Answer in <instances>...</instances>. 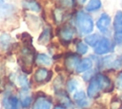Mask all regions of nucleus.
Returning <instances> with one entry per match:
<instances>
[{"label":"nucleus","instance_id":"f257e3e1","mask_svg":"<svg viewBox=\"0 0 122 109\" xmlns=\"http://www.w3.org/2000/svg\"><path fill=\"white\" fill-rule=\"evenodd\" d=\"M75 21L79 32L83 34H89L93 30V19L92 17L83 11H79L75 15Z\"/></svg>","mask_w":122,"mask_h":109},{"label":"nucleus","instance_id":"f03ea898","mask_svg":"<svg viewBox=\"0 0 122 109\" xmlns=\"http://www.w3.org/2000/svg\"><path fill=\"white\" fill-rule=\"evenodd\" d=\"M121 66H122V61L120 57L116 56L115 54L106 55L100 60V67L104 69L117 70V69H120Z\"/></svg>","mask_w":122,"mask_h":109},{"label":"nucleus","instance_id":"7ed1b4c3","mask_svg":"<svg viewBox=\"0 0 122 109\" xmlns=\"http://www.w3.org/2000/svg\"><path fill=\"white\" fill-rule=\"evenodd\" d=\"M113 49H114V44L112 43V41L108 37H102L99 40L98 44L94 47V54L98 55H103L112 52Z\"/></svg>","mask_w":122,"mask_h":109},{"label":"nucleus","instance_id":"20e7f679","mask_svg":"<svg viewBox=\"0 0 122 109\" xmlns=\"http://www.w3.org/2000/svg\"><path fill=\"white\" fill-rule=\"evenodd\" d=\"M111 22H112V19H111V16L104 12L102 13L99 18L97 19L96 21V27L97 29L102 33H108L110 32V27H111Z\"/></svg>","mask_w":122,"mask_h":109},{"label":"nucleus","instance_id":"39448f33","mask_svg":"<svg viewBox=\"0 0 122 109\" xmlns=\"http://www.w3.org/2000/svg\"><path fill=\"white\" fill-rule=\"evenodd\" d=\"M19 59H20L21 65L24 69L30 68L31 64H32V61H33V53H32V51L28 47L23 48L22 51H21V55H20Z\"/></svg>","mask_w":122,"mask_h":109},{"label":"nucleus","instance_id":"423d86ee","mask_svg":"<svg viewBox=\"0 0 122 109\" xmlns=\"http://www.w3.org/2000/svg\"><path fill=\"white\" fill-rule=\"evenodd\" d=\"M95 77L97 78V80L100 84L101 91H103V92H112V91L114 84L112 83V79L108 76H106L104 74H97V75H95Z\"/></svg>","mask_w":122,"mask_h":109},{"label":"nucleus","instance_id":"0eeeda50","mask_svg":"<svg viewBox=\"0 0 122 109\" xmlns=\"http://www.w3.org/2000/svg\"><path fill=\"white\" fill-rule=\"evenodd\" d=\"M100 92H101L100 84H99L97 78L94 76L89 82V85H88V88H87V95L90 98H95L99 96Z\"/></svg>","mask_w":122,"mask_h":109},{"label":"nucleus","instance_id":"6e6552de","mask_svg":"<svg viewBox=\"0 0 122 109\" xmlns=\"http://www.w3.org/2000/svg\"><path fill=\"white\" fill-rule=\"evenodd\" d=\"M58 36L60 37L61 41L66 42V43H69L70 41L72 40V38L74 36V30L71 26L66 25V26L62 27L58 31Z\"/></svg>","mask_w":122,"mask_h":109},{"label":"nucleus","instance_id":"1a4fd4ad","mask_svg":"<svg viewBox=\"0 0 122 109\" xmlns=\"http://www.w3.org/2000/svg\"><path fill=\"white\" fill-rule=\"evenodd\" d=\"M51 76V73L46 68H39L34 73V80L38 83L48 81Z\"/></svg>","mask_w":122,"mask_h":109},{"label":"nucleus","instance_id":"9d476101","mask_svg":"<svg viewBox=\"0 0 122 109\" xmlns=\"http://www.w3.org/2000/svg\"><path fill=\"white\" fill-rule=\"evenodd\" d=\"M51 100L45 96L38 97L32 105V109H51Z\"/></svg>","mask_w":122,"mask_h":109},{"label":"nucleus","instance_id":"9b49d317","mask_svg":"<svg viewBox=\"0 0 122 109\" xmlns=\"http://www.w3.org/2000/svg\"><path fill=\"white\" fill-rule=\"evenodd\" d=\"M73 99H74L75 103L81 108H85L89 105L88 95H86V93L84 91H77L76 93H74Z\"/></svg>","mask_w":122,"mask_h":109},{"label":"nucleus","instance_id":"f8f14e48","mask_svg":"<svg viewBox=\"0 0 122 109\" xmlns=\"http://www.w3.org/2000/svg\"><path fill=\"white\" fill-rule=\"evenodd\" d=\"M80 62V59L78 57V55L71 54H69L66 59H65V66L69 71H72V70H76L78 64Z\"/></svg>","mask_w":122,"mask_h":109},{"label":"nucleus","instance_id":"ddd939ff","mask_svg":"<svg viewBox=\"0 0 122 109\" xmlns=\"http://www.w3.org/2000/svg\"><path fill=\"white\" fill-rule=\"evenodd\" d=\"M92 64H93L92 60L90 57H86V58L80 60V62L76 68V72L77 73H85V72L92 69Z\"/></svg>","mask_w":122,"mask_h":109},{"label":"nucleus","instance_id":"4468645a","mask_svg":"<svg viewBox=\"0 0 122 109\" xmlns=\"http://www.w3.org/2000/svg\"><path fill=\"white\" fill-rule=\"evenodd\" d=\"M3 104L6 109H18L19 101L18 98L14 96H10L3 100Z\"/></svg>","mask_w":122,"mask_h":109},{"label":"nucleus","instance_id":"2eb2a0df","mask_svg":"<svg viewBox=\"0 0 122 109\" xmlns=\"http://www.w3.org/2000/svg\"><path fill=\"white\" fill-rule=\"evenodd\" d=\"M22 5L24 8L30 10V11H40L41 7L39 5L38 2H36L35 0H24L22 2Z\"/></svg>","mask_w":122,"mask_h":109},{"label":"nucleus","instance_id":"dca6fc26","mask_svg":"<svg viewBox=\"0 0 122 109\" xmlns=\"http://www.w3.org/2000/svg\"><path fill=\"white\" fill-rule=\"evenodd\" d=\"M113 30L114 32H122V11H117L113 18Z\"/></svg>","mask_w":122,"mask_h":109},{"label":"nucleus","instance_id":"f3484780","mask_svg":"<svg viewBox=\"0 0 122 109\" xmlns=\"http://www.w3.org/2000/svg\"><path fill=\"white\" fill-rule=\"evenodd\" d=\"M101 38L99 37V35L97 33H92V34H88L86 37H85V43L89 46H92V47H95L99 40Z\"/></svg>","mask_w":122,"mask_h":109},{"label":"nucleus","instance_id":"a211bd4d","mask_svg":"<svg viewBox=\"0 0 122 109\" xmlns=\"http://www.w3.org/2000/svg\"><path fill=\"white\" fill-rule=\"evenodd\" d=\"M101 6H102L101 0H90L86 6V11H96L101 8Z\"/></svg>","mask_w":122,"mask_h":109},{"label":"nucleus","instance_id":"6ab92c4d","mask_svg":"<svg viewBox=\"0 0 122 109\" xmlns=\"http://www.w3.org/2000/svg\"><path fill=\"white\" fill-rule=\"evenodd\" d=\"M35 61L37 64L39 65H45V66H48L51 63V60L50 58L49 55L45 54H38L35 57Z\"/></svg>","mask_w":122,"mask_h":109},{"label":"nucleus","instance_id":"aec40b11","mask_svg":"<svg viewBox=\"0 0 122 109\" xmlns=\"http://www.w3.org/2000/svg\"><path fill=\"white\" fill-rule=\"evenodd\" d=\"M51 30H50V28H46V29L42 32V33L40 34V36H39V38H38V42H39L41 45H45V44H47V43L49 42V40L51 39Z\"/></svg>","mask_w":122,"mask_h":109},{"label":"nucleus","instance_id":"412c9836","mask_svg":"<svg viewBox=\"0 0 122 109\" xmlns=\"http://www.w3.org/2000/svg\"><path fill=\"white\" fill-rule=\"evenodd\" d=\"M11 42V38L8 33H2L0 35V47L4 50L8 49L10 45Z\"/></svg>","mask_w":122,"mask_h":109},{"label":"nucleus","instance_id":"4be33fe9","mask_svg":"<svg viewBox=\"0 0 122 109\" xmlns=\"http://www.w3.org/2000/svg\"><path fill=\"white\" fill-rule=\"evenodd\" d=\"M23 90H24V95H22V97H21V104L23 107L26 108V107L30 105L31 97L27 94V89H23Z\"/></svg>","mask_w":122,"mask_h":109},{"label":"nucleus","instance_id":"5701e85b","mask_svg":"<svg viewBox=\"0 0 122 109\" xmlns=\"http://www.w3.org/2000/svg\"><path fill=\"white\" fill-rule=\"evenodd\" d=\"M63 17H64V11L62 9L57 8L53 11V18L56 23H60L63 20Z\"/></svg>","mask_w":122,"mask_h":109},{"label":"nucleus","instance_id":"b1692460","mask_svg":"<svg viewBox=\"0 0 122 109\" xmlns=\"http://www.w3.org/2000/svg\"><path fill=\"white\" fill-rule=\"evenodd\" d=\"M77 86H78V82H77L76 79L71 78V79H69L68 82H67V90H68L69 93H73V92L76 90Z\"/></svg>","mask_w":122,"mask_h":109},{"label":"nucleus","instance_id":"393cba45","mask_svg":"<svg viewBox=\"0 0 122 109\" xmlns=\"http://www.w3.org/2000/svg\"><path fill=\"white\" fill-rule=\"evenodd\" d=\"M76 52L79 54H85L88 52V45L83 41H79L76 45Z\"/></svg>","mask_w":122,"mask_h":109},{"label":"nucleus","instance_id":"a878e982","mask_svg":"<svg viewBox=\"0 0 122 109\" xmlns=\"http://www.w3.org/2000/svg\"><path fill=\"white\" fill-rule=\"evenodd\" d=\"M18 82L20 83V85L23 87V89H28L29 88V80L27 78V76L25 75H21L18 76Z\"/></svg>","mask_w":122,"mask_h":109},{"label":"nucleus","instance_id":"bb28decb","mask_svg":"<svg viewBox=\"0 0 122 109\" xmlns=\"http://www.w3.org/2000/svg\"><path fill=\"white\" fill-rule=\"evenodd\" d=\"M59 98H60V100L62 102V105H66V106H71V101L70 98L68 97V95L66 93H61Z\"/></svg>","mask_w":122,"mask_h":109},{"label":"nucleus","instance_id":"cd10ccee","mask_svg":"<svg viewBox=\"0 0 122 109\" xmlns=\"http://www.w3.org/2000/svg\"><path fill=\"white\" fill-rule=\"evenodd\" d=\"M114 85L115 87L122 92V71H120L117 76H116V78H115V81H114Z\"/></svg>","mask_w":122,"mask_h":109},{"label":"nucleus","instance_id":"c85d7f7f","mask_svg":"<svg viewBox=\"0 0 122 109\" xmlns=\"http://www.w3.org/2000/svg\"><path fill=\"white\" fill-rule=\"evenodd\" d=\"M12 6L10 5H6V6H2L0 8V13L2 15H8V14H10L11 11H12Z\"/></svg>","mask_w":122,"mask_h":109},{"label":"nucleus","instance_id":"c756f323","mask_svg":"<svg viewBox=\"0 0 122 109\" xmlns=\"http://www.w3.org/2000/svg\"><path fill=\"white\" fill-rule=\"evenodd\" d=\"M94 76H95L94 71L91 69V70H89V71H87V72L84 73V75H83V79H84L85 81H90V80H92Z\"/></svg>","mask_w":122,"mask_h":109},{"label":"nucleus","instance_id":"7c9ffc66","mask_svg":"<svg viewBox=\"0 0 122 109\" xmlns=\"http://www.w3.org/2000/svg\"><path fill=\"white\" fill-rule=\"evenodd\" d=\"M113 40H114V43L116 45L122 44V32H114Z\"/></svg>","mask_w":122,"mask_h":109},{"label":"nucleus","instance_id":"2f4dec72","mask_svg":"<svg viewBox=\"0 0 122 109\" xmlns=\"http://www.w3.org/2000/svg\"><path fill=\"white\" fill-rule=\"evenodd\" d=\"M60 3L64 8H71L74 5V0H60Z\"/></svg>","mask_w":122,"mask_h":109},{"label":"nucleus","instance_id":"473e14b6","mask_svg":"<svg viewBox=\"0 0 122 109\" xmlns=\"http://www.w3.org/2000/svg\"><path fill=\"white\" fill-rule=\"evenodd\" d=\"M53 109H66V107H65L64 105H62V104H58V105L54 106Z\"/></svg>","mask_w":122,"mask_h":109},{"label":"nucleus","instance_id":"72a5a7b5","mask_svg":"<svg viewBox=\"0 0 122 109\" xmlns=\"http://www.w3.org/2000/svg\"><path fill=\"white\" fill-rule=\"evenodd\" d=\"M86 1H87V0H78V2H79L80 4H84Z\"/></svg>","mask_w":122,"mask_h":109},{"label":"nucleus","instance_id":"f704fd0d","mask_svg":"<svg viewBox=\"0 0 122 109\" xmlns=\"http://www.w3.org/2000/svg\"><path fill=\"white\" fill-rule=\"evenodd\" d=\"M3 3H4V0H0V8L2 7V5H3Z\"/></svg>","mask_w":122,"mask_h":109},{"label":"nucleus","instance_id":"c9c22d12","mask_svg":"<svg viewBox=\"0 0 122 109\" xmlns=\"http://www.w3.org/2000/svg\"><path fill=\"white\" fill-rule=\"evenodd\" d=\"M120 59H121V61H122V54H121V55H120Z\"/></svg>","mask_w":122,"mask_h":109},{"label":"nucleus","instance_id":"e433bc0d","mask_svg":"<svg viewBox=\"0 0 122 109\" xmlns=\"http://www.w3.org/2000/svg\"><path fill=\"white\" fill-rule=\"evenodd\" d=\"M120 99H121V100H122V95H121V97H120Z\"/></svg>","mask_w":122,"mask_h":109},{"label":"nucleus","instance_id":"4c0bfd02","mask_svg":"<svg viewBox=\"0 0 122 109\" xmlns=\"http://www.w3.org/2000/svg\"><path fill=\"white\" fill-rule=\"evenodd\" d=\"M119 109H122V108H119Z\"/></svg>","mask_w":122,"mask_h":109}]
</instances>
